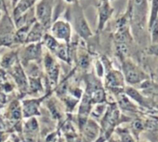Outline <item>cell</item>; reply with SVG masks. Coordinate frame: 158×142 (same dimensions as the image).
Segmentation results:
<instances>
[{"mask_svg":"<svg viewBox=\"0 0 158 142\" xmlns=\"http://www.w3.org/2000/svg\"><path fill=\"white\" fill-rule=\"evenodd\" d=\"M67 21L71 24L79 38L86 41L93 36L92 30L85 17L84 11L79 1L72 4V7L67 11Z\"/></svg>","mask_w":158,"mask_h":142,"instance_id":"cell-1","label":"cell"},{"mask_svg":"<svg viewBox=\"0 0 158 142\" xmlns=\"http://www.w3.org/2000/svg\"><path fill=\"white\" fill-rule=\"evenodd\" d=\"M147 13L148 2L147 0H133L131 5L127 7V15L129 20V24L132 26L133 31H143L147 28Z\"/></svg>","mask_w":158,"mask_h":142,"instance_id":"cell-2","label":"cell"},{"mask_svg":"<svg viewBox=\"0 0 158 142\" xmlns=\"http://www.w3.org/2000/svg\"><path fill=\"white\" fill-rule=\"evenodd\" d=\"M121 63L122 74L124 76V80L130 86L141 84L143 82L150 79L145 71L132 60L127 58L121 61Z\"/></svg>","mask_w":158,"mask_h":142,"instance_id":"cell-3","label":"cell"},{"mask_svg":"<svg viewBox=\"0 0 158 142\" xmlns=\"http://www.w3.org/2000/svg\"><path fill=\"white\" fill-rule=\"evenodd\" d=\"M15 32L16 25L11 15H10L9 11H4L0 18V47H16Z\"/></svg>","mask_w":158,"mask_h":142,"instance_id":"cell-4","label":"cell"},{"mask_svg":"<svg viewBox=\"0 0 158 142\" xmlns=\"http://www.w3.org/2000/svg\"><path fill=\"white\" fill-rule=\"evenodd\" d=\"M55 0H37L35 5V16L36 22L41 24L47 30L53 23Z\"/></svg>","mask_w":158,"mask_h":142,"instance_id":"cell-5","label":"cell"},{"mask_svg":"<svg viewBox=\"0 0 158 142\" xmlns=\"http://www.w3.org/2000/svg\"><path fill=\"white\" fill-rule=\"evenodd\" d=\"M43 45L41 42L24 44L22 49L19 48V58L23 66L29 63L40 64L43 59Z\"/></svg>","mask_w":158,"mask_h":142,"instance_id":"cell-6","label":"cell"},{"mask_svg":"<svg viewBox=\"0 0 158 142\" xmlns=\"http://www.w3.org/2000/svg\"><path fill=\"white\" fill-rule=\"evenodd\" d=\"M49 33L60 42L70 44L72 41L73 27L67 20L58 19L54 21L50 27Z\"/></svg>","mask_w":158,"mask_h":142,"instance_id":"cell-7","label":"cell"},{"mask_svg":"<svg viewBox=\"0 0 158 142\" xmlns=\"http://www.w3.org/2000/svg\"><path fill=\"white\" fill-rule=\"evenodd\" d=\"M42 62L49 83L51 85H56L60 78V67L58 61L56 60V57L49 51H47L46 53L43 54Z\"/></svg>","mask_w":158,"mask_h":142,"instance_id":"cell-8","label":"cell"},{"mask_svg":"<svg viewBox=\"0 0 158 142\" xmlns=\"http://www.w3.org/2000/svg\"><path fill=\"white\" fill-rule=\"evenodd\" d=\"M105 84L108 89L114 92L116 95L124 92L125 80L122 72L114 68L109 69L105 75Z\"/></svg>","mask_w":158,"mask_h":142,"instance_id":"cell-9","label":"cell"},{"mask_svg":"<svg viewBox=\"0 0 158 142\" xmlns=\"http://www.w3.org/2000/svg\"><path fill=\"white\" fill-rule=\"evenodd\" d=\"M9 73L14 80L15 84L17 85V87L22 93L28 91V78L21 62L17 63L15 65L10 68Z\"/></svg>","mask_w":158,"mask_h":142,"instance_id":"cell-10","label":"cell"},{"mask_svg":"<svg viewBox=\"0 0 158 142\" xmlns=\"http://www.w3.org/2000/svg\"><path fill=\"white\" fill-rule=\"evenodd\" d=\"M98 24H97V33L100 34L104 29L106 24L111 19L114 14V8L111 6L110 2L99 1L98 4Z\"/></svg>","mask_w":158,"mask_h":142,"instance_id":"cell-11","label":"cell"},{"mask_svg":"<svg viewBox=\"0 0 158 142\" xmlns=\"http://www.w3.org/2000/svg\"><path fill=\"white\" fill-rule=\"evenodd\" d=\"M47 32V29L38 22H35L26 38L25 40V44H30V43H37V42H41L43 36L45 35V33Z\"/></svg>","mask_w":158,"mask_h":142,"instance_id":"cell-12","label":"cell"},{"mask_svg":"<svg viewBox=\"0 0 158 142\" xmlns=\"http://www.w3.org/2000/svg\"><path fill=\"white\" fill-rule=\"evenodd\" d=\"M36 0H19L15 4L12 10V19L13 21H17L21 16L26 13L29 10L35 7Z\"/></svg>","mask_w":158,"mask_h":142,"instance_id":"cell-13","label":"cell"},{"mask_svg":"<svg viewBox=\"0 0 158 142\" xmlns=\"http://www.w3.org/2000/svg\"><path fill=\"white\" fill-rule=\"evenodd\" d=\"M124 93L132 100H134L137 104H139L140 107L146 108V109H151V103L148 98L144 97L137 89H135L132 86H127L124 88Z\"/></svg>","mask_w":158,"mask_h":142,"instance_id":"cell-14","label":"cell"},{"mask_svg":"<svg viewBox=\"0 0 158 142\" xmlns=\"http://www.w3.org/2000/svg\"><path fill=\"white\" fill-rule=\"evenodd\" d=\"M19 62H20L19 48H17V50H12L10 51L6 52L1 57V60H0V67L9 70Z\"/></svg>","mask_w":158,"mask_h":142,"instance_id":"cell-15","label":"cell"},{"mask_svg":"<svg viewBox=\"0 0 158 142\" xmlns=\"http://www.w3.org/2000/svg\"><path fill=\"white\" fill-rule=\"evenodd\" d=\"M116 95H117V102H118L120 109H122L124 111L129 112V113H137L138 112L139 109L137 108V106L131 102L130 98L124 92L119 93Z\"/></svg>","mask_w":158,"mask_h":142,"instance_id":"cell-16","label":"cell"},{"mask_svg":"<svg viewBox=\"0 0 158 142\" xmlns=\"http://www.w3.org/2000/svg\"><path fill=\"white\" fill-rule=\"evenodd\" d=\"M75 60L77 61V64L79 67H81L83 70H88L91 64V57L90 54L83 51V49H78L76 51Z\"/></svg>","mask_w":158,"mask_h":142,"instance_id":"cell-17","label":"cell"},{"mask_svg":"<svg viewBox=\"0 0 158 142\" xmlns=\"http://www.w3.org/2000/svg\"><path fill=\"white\" fill-rule=\"evenodd\" d=\"M41 43L43 46L46 47L48 51H49L52 54L56 51V50L58 49V47L60 44V42L59 40H57L50 33H48V32H46L45 35L43 36Z\"/></svg>","mask_w":158,"mask_h":142,"instance_id":"cell-18","label":"cell"},{"mask_svg":"<svg viewBox=\"0 0 158 142\" xmlns=\"http://www.w3.org/2000/svg\"><path fill=\"white\" fill-rule=\"evenodd\" d=\"M145 131H147L150 139L153 142L158 138V122L156 120H148L144 125Z\"/></svg>","mask_w":158,"mask_h":142,"instance_id":"cell-19","label":"cell"},{"mask_svg":"<svg viewBox=\"0 0 158 142\" xmlns=\"http://www.w3.org/2000/svg\"><path fill=\"white\" fill-rule=\"evenodd\" d=\"M40 100L38 99H31L26 100L23 102V112L25 116H31L34 114L38 113V106H39Z\"/></svg>","mask_w":158,"mask_h":142,"instance_id":"cell-20","label":"cell"},{"mask_svg":"<svg viewBox=\"0 0 158 142\" xmlns=\"http://www.w3.org/2000/svg\"><path fill=\"white\" fill-rule=\"evenodd\" d=\"M28 90L30 93H38L43 91V84L39 77H30L28 79Z\"/></svg>","mask_w":158,"mask_h":142,"instance_id":"cell-21","label":"cell"},{"mask_svg":"<svg viewBox=\"0 0 158 142\" xmlns=\"http://www.w3.org/2000/svg\"><path fill=\"white\" fill-rule=\"evenodd\" d=\"M157 18H158V0H152L150 12H149V19L147 22V29Z\"/></svg>","mask_w":158,"mask_h":142,"instance_id":"cell-22","label":"cell"},{"mask_svg":"<svg viewBox=\"0 0 158 142\" xmlns=\"http://www.w3.org/2000/svg\"><path fill=\"white\" fill-rule=\"evenodd\" d=\"M144 125H145V122L141 119H135L132 123H131V132L132 134L136 136L137 139H139V134L144 130Z\"/></svg>","mask_w":158,"mask_h":142,"instance_id":"cell-23","label":"cell"},{"mask_svg":"<svg viewBox=\"0 0 158 142\" xmlns=\"http://www.w3.org/2000/svg\"><path fill=\"white\" fill-rule=\"evenodd\" d=\"M148 32L150 33L151 43H157L158 42V18L148 27Z\"/></svg>","mask_w":158,"mask_h":142,"instance_id":"cell-24","label":"cell"},{"mask_svg":"<svg viewBox=\"0 0 158 142\" xmlns=\"http://www.w3.org/2000/svg\"><path fill=\"white\" fill-rule=\"evenodd\" d=\"M10 112L14 119H19L21 116V108L18 101H13L10 106Z\"/></svg>","mask_w":158,"mask_h":142,"instance_id":"cell-25","label":"cell"},{"mask_svg":"<svg viewBox=\"0 0 158 142\" xmlns=\"http://www.w3.org/2000/svg\"><path fill=\"white\" fill-rule=\"evenodd\" d=\"M95 69H96V73L97 76L99 78H102L104 76V72H105V67L102 64V62L101 61V59H97L95 62Z\"/></svg>","mask_w":158,"mask_h":142,"instance_id":"cell-26","label":"cell"},{"mask_svg":"<svg viewBox=\"0 0 158 142\" xmlns=\"http://www.w3.org/2000/svg\"><path fill=\"white\" fill-rule=\"evenodd\" d=\"M119 135L121 137V142H135L131 135L127 130H122V132H119Z\"/></svg>","mask_w":158,"mask_h":142,"instance_id":"cell-27","label":"cell"},{"mask_svg":"<svg viewBox=\"0 0 158 142\" xmlns=\"http://www.w3.org/2000/svg\"><path fill=\"white\" fill-rule=\"evenodd\" d=\"M147 54L158 57V42L152 43L147 48Z\"/></svg>","mask_w":158,"mask_h":142,"instance_id":"cell-28","label":"cell"},{"mask_svg":"<svg viewBox=\"0 0 158 142\" xmlns=\"http://www.w3.org/2000/svg\"><path fill=\"white\" fill-rule=\"evenodd\" d=\"M153 82L158 84V64L155 65L153 69Z\"/></svg>","mask_w":158,"mask_h":142,"instance_id":"cell-29","label":"cell"},{"mask_svg":"<svg viewBox=\"0 0 158 142\" xmlns=\"http://www.w3.org/2000/svg\"><path fill=\"white\" fill-rule=\"evenodd\" d=\"M6 100H7V97H6V95H5V94H3V93H1L0 92V103H5L6 102Z\"/></svg>","mask_w":158,"mask_h":142,"instance_id":"cell-30","label":"cell"},{"mask_svg":"<svg viewBox=\"0 0 158 142\" xmlns=\"http://www.w3.org/2000/svg\"><path fill=\"white\" fill-rule=\"evenodd\" d=\"M63 1H64L65 3L69 4V5H72V4H73V3L77 2V1H78V0H63Z\"/></svg>","mask_w":158,"mask_h":142,"instance_id":"cell-31","label":"cell"},{"mask_svg":"<svg viewBox=\"0 0 158 142\" xmlns=\"http://www.w3.org/2000/svg\"><path fill=\"white\" fill-rule=\"evenodd\" d=\"M9 1L11 3V6H12V8H13V7L15 6V4L19 1V0H9Z\"/></svg>","mask_w":158,"mask_h":142,"instance_id":"cell-32","label":"cell"},{"mask_svg":"<svg viewBox=\"0 0 158 142\" xmlns=\"http://www.w3.org/2000/svg\"><path fill=\"white\" fill-rule=\"evenodd\" d=\"M99 1H106V2H112V1H114V0H99Z\"/></svg>","mask_w":158,"mask_h":142,"instance_id":"cell-33","label":"cell"},{"mask_svg":"<svg viewBox=\"0 0 158 142\" xmlns=\"http://www.w3.org/2000/svg\"><path fill=\"white\" fill-rule=\"evenodd\" d=\"M132 1H133V0H128V3H127V7H129V6L131 5Z\"/></svg>","mask_w":158,"mask_h":142,"instance_id":"cell-34","label":"cell"},{"mask_svg":"<svg viewBox=\"0 0 158 142\" xmlns=\"http://www.w3.org/2000/svg\"><path fill=\"white\" fill-rule=\"evenodd\" d=\"M2 13H3V12H2L1 11H0V18H1V15H2Z\"/></svg>","mask_w":158,"mask_h":142,"instance_id":"cell-35","label":"cell"},{"mask_svg":"<svg viewBox=\"0 0 158 142\" xmlns=\"http://www.w3.org/2000/svg\"><path fill=\"white\" fill-rule=\"evenodd\" d=\"M111 142H115V141H114V140H112V141H111Z\"/></svg>","mask_w":158,"mask_h":142,"instance_id":"cell-36","label":"cell"},{"mask_svg":"<svg viewBox=\"0 0 158 142\" xmlns=\"http://www.w3.org/2000/svg\"><path fill=\"white\" fill-rule=\"evenodd\" d=\"M0 60H1V57H0Z\"/></svg>","mask_w":158,"mask_h":142,"instance_id":"cell-37","label":"cell"},{"mask_svg":"<svg viewBox=\"0 0 158 142\" xmlns=\"http://www.w3.org/2000/svg\"><path fill=\"white\" fill-rule=\"evenodd\" d=\"M156 95H158V94H156Z\"/></svg>","mask_w":158,"mask_h":142,"instance_id":"cell-38","label":"cell"},{"mask_svg":"<svg viewBox=\"0 0 158 142\" xmlns=\"http://www.w3.org/2000/svg\"><path fill=\"white\" fill-rule=\"evenodd\" d=\"M36 1H37V0H36Z\"/></svg>","mask_w":158,"mask_h":142,"instance_id":"cell-39","label":"cell"},{"mask_svg":"<svg viewBox=\"0 0 158 142\" xmlns=\"http://www.w3.org/2000/svg\"><path fill=\"white\" fill-rule=\"evenodd\" d=\"M78 1H79V0H78Z\"/></svg>","mask_w":158,"mask_h":142,"instance_id":"cell-40","label":"cell"}]
</instances>
